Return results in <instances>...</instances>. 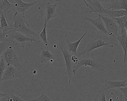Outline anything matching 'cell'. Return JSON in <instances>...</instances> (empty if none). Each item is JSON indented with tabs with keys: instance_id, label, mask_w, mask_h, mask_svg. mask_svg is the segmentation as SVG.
<instances>
[{
	"instance_id": "obj_1",
	"label": "cell",
	"mask_w": 127,
	"mask_h": 101,
	"mask_svg": "<svg viewBox=\"0 0 127 101\" xmlns=\"http://www.w3.org/2000/svg\"><path fill=\"white\" fill-rule=\"evenodd\" d=\"M14 28L27 36L39 38L37 34L32 30L29 24L26 20L25 17L17 12H14Z\"/></svg>"
},
{
	"instance_id": "obj_2",
	"label": "cell",
	"mask_w": 127,
	"mask_h": 101,
	"mask_svg": "<svg viewBox=\"0 0 127 101\" xmlns=\"http://www.w3.org/2000/svg\"><path fill=\"white\" fill-rule=\"evenodd\" d=\"M2 57L8 66H12L19 71L23 68V65L17 55L16 48L11 44L6 48Z\"/></svg>"
},
{
	"instance_id": "obj_3",
	"label": "cell",
	"mask_w": 127,
	"mask_h": 101,
	"mask_svg": "<svg viewBox=\"0 0 127 101\" xmlns=\"http://www.w3.org/2000/svg\"><path fill=\"white\" fill-rule=\"evenodd\" d=\"M75 66L73 67V73L74 75L76 74V71L78 69L82 66H89L92 69L99 71H104L105 70L104 67L93 57H86L84 59H80L78 62L74 64Z\"/></svg>"
},
{
	"instance_id": "obj_4",
	"label": "cell",
	"mask_w": 127,
	"mask_h": 101,
	"mask_svg": "<svg viewBox=\"0 0 127 101\" xmlns=\"http://www.w3.org/2000/svg\"><path fill=\"white\" fill-rule=\"evenodd\" d=\"M4 32L6 38L14 40L22 44L25 43L26 42H30L32 43L34 42L39 43L40 42L39 38L29 37L14 30H11Z\"/></svg>"
},
{
	"instance_id": "obj_5",
	"label": "cell",
	"mask_w": 127,
	"mask_h": 101,
	"mask_svg": "<svg viewBox=\"0 0 127 101\" xmlns=\"http://www.w3.org/2000/svg\"><path fill=\"white\" fill-rule=\"evenodd\" d=\"M106 46H109L113 47L114 45L113 44L105 42L102 39L101 37H100L98 39H95L94 40L87 45L86 48L83 51L80 53H77L76 56L78 57L79 58L83 57L84 56L87 57L88 56L90 55L91 52L94 49Z\"/></svg>"
},
{
	"instance_id": "obj_6",
	"label": "cell",
	"mask_w": 127,
	"mask_h": 101,
	"mask_svg": "<svg viewBox=\"0 0 127 101\" xmlns=\"http://www.w3.org/2000/svg\"><path fill=\"white\" fill-rule=\"evenodd\" d=\"M83 0L86 5L85 13L97 15H106L105 12V8L103 7L98 0H91L90 3H88L86 0Z\"/></svg>"
},
{
	"instance_id": "obj_7",
	"label": "cell",
	"mask_w": 127,
	"mask_h": 101,
	"mask_svg": "<svg viewBox=\"0 0 127 101\" xmlns=\"http://www.w3.org/2000/svg\"><path fill=\"white\" fill-rule=\"evenodd\" d=\"M13 6V11L25 17V13L32 6L38 3L37 0L32 2L25 3L22 0H8Z\"/></svg>"
},
{
	"instance_id": "obj_8",
	"label": "cell",
	"mask_w": 127,
	"mask_h": 101,
	"mask_svg": "<svg viewBox=\"0 0 127 101\" xmlns=\"http://www.w3.org/2000/svg\"><path fill=\"white\" fill-rule=\"evenodd\" d=\"M101 16L110 36L116 39L118 36V31L120 28L118 23L114 18L109 16L107 15H101Z\"/></svg>"
},
{
	"instance_id": "obj_9",
	"label": "cell",
	"mask_w": 127,
	"mask_h": 101,
	"mask_svg": "<svg viewBox=\"0 0 127 101\" xmlns=\"http://www.w3.org/2000/svg\"><path fill=\"white\" fill-rule=\"evenodd\" d=\"M84 20H88V21L90 22L98 30L103 34V35L110 37V34L108 31L106 27L105 26L104 23H103V22H102L103 20L102 19L101 15H98V17L95 19L86 17Z\"/></svg>"
},
{
	"instance_id": "obj_10",
	"label": "cell",
	"mask_w": 127,
	"mask_h": 101,
	"mask_svg": "<svg viewBox=\"0 0 127 101\" xmlns=\"http://www.w3.org/2000/svg\"><path fill=\"white\" fill-rule=\"evenodd\" d=\"M60 48L61 49L62 54L64 56L66 66V71L69 77V82L68 84H70L71 77H72V54L69 53L68 50L64 49L60 45H59Z\"/></svg>"
},
{
	"instance_id": "obj_11",
	"label": "cell",
	"mask_w": 127,
	"mask_h": 101,
	"mask_svg": "<svg viewBox=\"0 0 127 101\" xmlns=\"http://www.w3.org/2000/svg\"><path fill=\"white\" fill-rule=\"evenodd\" d=\"M20 71L17 68L12 66H9L5 69L3 74L2 78L0 79V83H2V81L3 80H9L14 78L21 77Z\"/></svg>"
},
{
	"instance_id": "obj_12",
	"label": "cell",
	"mask_w": 127,
	"mask_h": 101,
	"mask_svg": "<svg viewBox=\"0 0 127 101\" xmlns=\"http://www.w3.org/2000/svg\"><path fill=\"white\" fill-rule=\"evenodd\" d=\"M127 85L126 80L123 81H109L105 80L104 84L100 89L105 91L111 88H119Z\"/></svg>"
},
{
	"instance_id": "obj_13",
	"label": "cell",
	"mask_w": 127,
	"mask_h": 101,
	"mask_svg": "<svg viewBox=\"0 0 127 101\" xmlns=\"http://www.w3.org/2000/svg\"><path fill=\"white\" fill-rule=\"evenodd\" d=\"M56 4H52L47 2L46 4V11L45 13L44 23L47 24L48 22L52 18L57 17L56 12Z\"/></svg>"
},
{
	"instance_id": "obj_14",
	"label": "cell",
	"mask_w": 127,
	"mask_h": 101,
	"mask_svg": "<svg viewBox=\"0 0 127 101\" xmlns=\"http://www.w3.org/2000/svg\"><path fill=\"white\" fill-rule=\"evenodd\" d=\"M108 10H127V0H113L107 6Z\"/></svg>"
},
{
	"instance_id": "obj_15",
	"label": "cell",
	"mask_w": 127,
	"mask_h": 101,
	"mask_svg": "<svg viewBox=\"0 0 127 101\" xmlns=\"http://www.w3.org/2000/svg\"><path fill=\"white\" fill-rule=\"evenodd\" d=\"M121 35H118L116 39L119 41L120 45L122 47L124 52V62H127V36L126 32L121 33Z\"/></svg>"
},
{
	"instance_id": "obj_16",
	"label": "cell",
	"mask_w": 127,
	"mask_h": 101,
	"mask_svg": "<svg viewBox=\"0 0 127 101\" xmlns=\"http://www.w3.org/2000/svg\"><path fill=\"white\" fill-rule=\"evenodd\" d=\"M88 31H87L85 33L83 34L82 36L76 42L73 43H70L67 38L66 41L67 43L68 50L69 53L73 55L76 56L77 54V49L79 44L81 43L82 40L84 37L86 36V34H87Z\"/></svg>"
},
{
	"instance_id": "obj_17",
	"label": "cell",
	"mask_w": 127,
	"mask_h": 101,
	"mask_svg": "<svg viewBox=\"0 0 127 101\" xmlns=\"http://www.w3.org/2000/svg\"><path fill=\"white\" fill-rule=\"evenodd\" d=\"M39 59L41 63L45 64L48 62L52 63L55 60V57L54 55H53L48 49H42Z\"/></svg>"
},
{
	"instance_id": "obj_18",
	"label": "cell",
	"mask_w": 127,
	"mask_h": 101,
	"mask_svg": "<svg viewBox=\"0 0 127 101\" xmlns=\"http://www.w3.org/2000/svg\"><path fill=\"white\" fill-rule=\"evenodd\" d=\"M0 13H3L6 17L9 12L13 11V6L8 0H1L0 1Z\"/></svg>"
},
{
	"instance_id": "obj_19",
	"label": "cell",
	"mask_w": 127,
	"mask_h": 101,
	"mask_svg": "<svg viewBox=\"0 0 127 101\" xmlns=\"http://www.w3.org/2000/svg\"><path fill=\"white\" fill-rule=\"evenodd\" d=\"M0 29L3 32L11 30H14L9 22L7 20L6 17L3 13H0Z\"/></svg>"
},
{
	"instance_id": "obj_20",
	"label": "cell",
	"mask_w": 127,
	"mask_h": 101,
	"mask_svg": "<svg viewBox=\"0 0 127 101\" xmlns=\"http://www.w3.org/2000/svg\"><path fill=\"white\" fill-rule=\"evenodd\" d=\"M126 10H108L105 9V15L112 18H118L121 17L125 16L126 13Z\"/></svg>"
},
{
	"instance_id": "obj_21",
	"label": "cell",
	"mask_w": 127,
	"mask_h": 101,
	"mask_svg": "<svg viewBox=\"0 0 127 101\" xmlns=\"http://www.w3.org/2000/svg\"><path fill=\"white\" fill-rule=\"evenodd\" d=\"M115 20V21L118 23L119 26L121 29V33L126 32L125 26L126 23L127 22V19L125 16L118 17V18H113Z\"/></svg>"
},
{
	"instance_id": "obj_22",
	"label": "cell",
	"mask_w": 127,
	"mask_h": 101,
	"mask_svg": "<svg viewBox=\"0 0 127 101\" xmlns=\"http://www.w3.org/2000/svg\"><path fill=\"white\" fill-rule=\"evenodd\" d=\"M46 23H44L43 28L40 32V34H39V38H40L41 40L43 42L44 44H45L46 46H47L49 45L48 41H47V37L46 34Z\"/></svg>"
},
{
	"instance_id": "obj_23",
	"label": "cell",
	"mask_w": 127,
	"mask_h": 101,
	"mask_svg": "<svg viewBox=\"0 0 127 101\" xmlns=\"http://www.w3.org/2000/svg\"><path fill=\"white\" fill-rule=\"evenodd\" d=\"M93 101H106V95L104 91L101 89H99Z\"/></svg>"
},
{
	"instance_id": "obj_24",
	"label": "cell",
	"mask_w": 127,
	"mask_h": 101,
	"mask_svg": "<svg viewBox=\"0 0 127 101\" xmlns=\"http://www.w3.org/2000/svg\"><path fill=\"white\" fill-rule=\"evenodd\" d=\"M5 61L3 57L1 55L0 60V79L2 78L3 72L6 69V65Z\"/></svg>"
},
{
	"instance_id": "obj_25",
	"label": "cell",
	"mask_w": 127,
	"mask_h": 101,
	"mask_svg": "<svg viewBox=\"0 0 127 101\" xmlns=\"http://www.w3.org/2000/svg\"><path fill=\"white\" fill-rule=\"evenodd\" d=\"M32 101H52L51 99H50L49 97L48 96H47L46 94H44V91H42V93H41V94L40 96L39 97H38L36 99H35L33 100H32Z\"/></svg>"
},
{
	"instance_id": "obj_26",
	"label": "cell",
	"mask_w": 127,
	"mask_h": 101,
	"mask_svg": "<svg viewBox=\"0 0 127 101\" xmlns=\"http://www.w3.org/2000/svg\"><path fill=\"white\" fill-rule=\"evenodd\" d=\"M7 101H23V100L21 99L18 97L16 96L13 94L9 93V95L7 97Z\"/></svg>"
},
{
	"instance_id": "obj_27",
	"label": "cell",
	"mask_w": 127,
	"mask_h": 101,
	"mask_svg": "<svg viewBox=\"0 0 127 101\" xmlns=\"http://www.w3.org/2000/svg\"><path fill=\"white\" fill-rule=\"evenodd\" d=\"M119 89L122 91L124 96L125 101H127V85L124 87H120Z\"/></svg>"
},
{
	"instance_id": "obj_28",
	"label": "cell",
	"mask_w": 127,
	"mask_h": 101,
	"mask_svg": "<svg viewBox=\"0 0 127 101\" xmlns=\"http://www.w3.org/2000/svg\"><path fill=\"white\" fill-rule=\"evenodd\" d=\"M71 59H72V61L73 62L74 64H76V63H77L78 62L79 59V57H77V56H75V55H73V56H72Z\"/></svg>"
},
{
	"instance_id": "obj_29",
	"label": "cell",
	"mask_w": 127,
	"mask_h": 101,
	"mask_svg": "<svg viewBox=\"0 0 127 101\" xmlns=\"http://www.w3.org/2000/svg\"><path fill=\"white\" fill-rule=\"evenodd\" d=\"M98 1L100 3H102V4H106L107 3L111 2L113 0H98Z\"/></svg>"
},
{
	"instance_id": "obj_30",
	"label": "cell",
	"mask_w": 127,
	"mask_h": 101,
	"mask_svg": "<svg viewBox=\"0 0 127 101\" xmlns=\"http://www.w3.org/2000/svg\"><path fill=\"white\" fill-rule=\"evenodd\" d=\"M9 93L4 94L0 92V99H1L2 97H7L9 95Z\"/></svg>"
},
{
	"instance_id": "obj_31",
	"label": "cell",
	"mask_w": 127,
	"mask_h": 101,
	"mask_svg": "<svg viewBox=\"0 0 127 101\" xmlns=\"http://www.w3.org/2000/svg\"><path fill=\"white\" fill-rule=\"evenodd\" d=\"M86 0L88 3L90 2L91 1V0Z\"/></svg>"
},
{
	"instance_id": "obj_32",
	"label": "cell",
	"mask_w": 127,
	"mask_h": 101,
	"mask_svg": "<svg viewBox=\"0 0 127 101\" xmlns=\"http://www.w3.org/2000/svg\"><path fill=\"white\" fill-rule=\"evenodd\" d=\"M125 16L126 17H127V10H126V13Z\"/></svg>"
},
{
	"instance_id": "obj_33",
	"label": "cell",
	"mask_w": 127,
	"mask_h": 101,
	"mask_svg": "<svg viewBox=\"0 0 127 101\" xmlns=\"http://www.w3.org/2000/svg\"><path fill=\"white\" fill-rule=\"evenodd\" d=\"M126 82H127V79H126Z\"/></svg>"
},
{
	"instance_id": "obj_34",
	"label": "cell",
	"mask_w": 127,
	"mask_h": 101,
	"mask_svg": "<svg viewBox=\"0 0 127 101\" xmlns=\"http://www.w3.org/2000/svg\"></svg>"
}]
</instances>
